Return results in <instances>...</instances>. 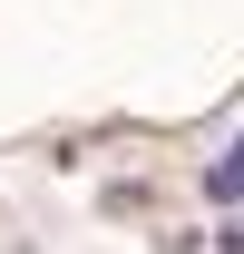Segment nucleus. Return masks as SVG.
Instances as JSON below:
<instances>
[{
  "instance_id": "obj_1",
  "label": "nucleus",
  "mask_w": 244,
  "mask_h": 254,
  "mask_svg": "<svg viewBox=\"0 0 244 254\" xmlns=\"http://www.w3.org/2000/svg\"><path fill=\"white\" fill-rule=\"evenodd\" d=\"M205 186H215V195H244V137H235V147L205 166Z\"/></svg>"
},
{
  "instance_id": "obj_2",
  "label": "nucleus",
  "mask_w": 244,
  "mask_h": 254,
  "mask_svg": "<svg viewBox=\"0 0 244 254\" xmlns=\"http://www.w3.org/2000/svg\"><path fill=\"white\" fill-rule=\"evenodd\" d=\"M225 254H244V235H225Z\"/></svg>"
}]
</instances>
